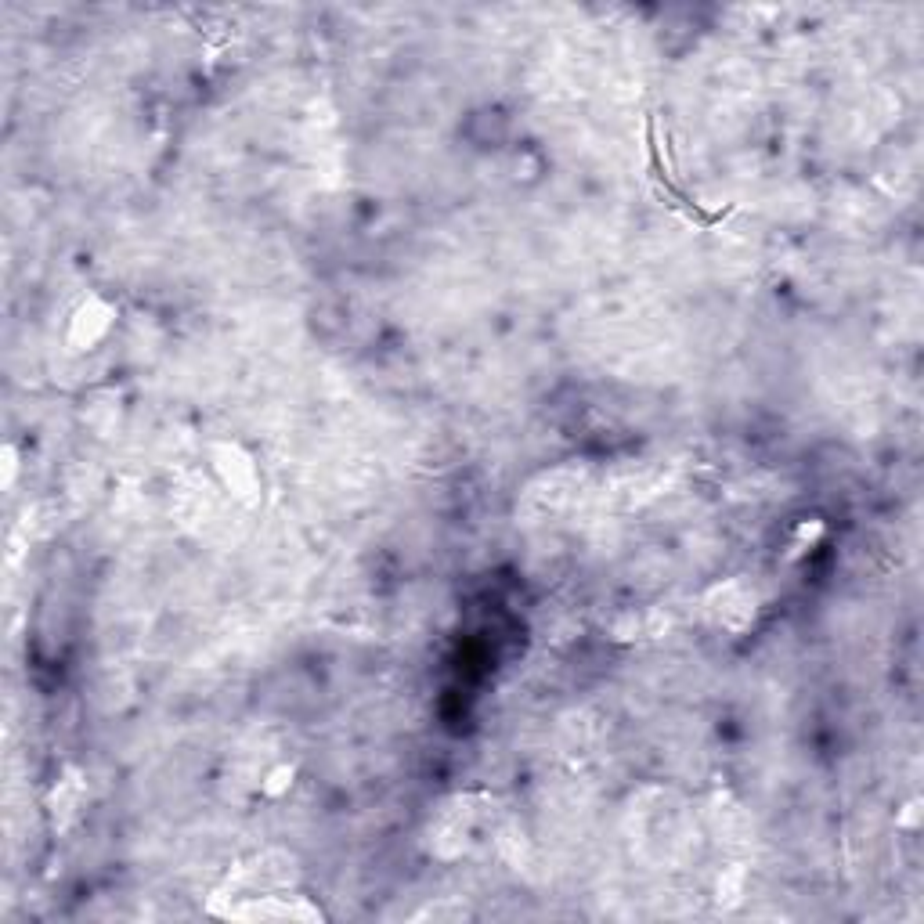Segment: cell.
<instances>
[{
    "label": "cell",
    "instance_id": "cell-1",
    "mask_svg": "<svg viewBox=\"0 0 924 924\" xmlns=\"http://www.w3.org/2000/svg\"><path fill=\"white\" fill-rule=\"evenodd\" d=\"M217 470L224 473V481H228V488L235 491V495H250L253 484H257V470H253V462L246 459V455L239 452V448H221V455H217Z\"/></svg>",
    "mask_w": 924,
    "mask_h": 924
},
{
    "label": "cell",
    "instance_id": "cell-2",
    "mask_svg": "<svg viewBox=\"0 0 924 924\" xmlns=\"http://www.w3.org/2000/svg\"><path fill=\"white\" fill-rule=\"evenodd\" d=\"M109 322H112V311L105 304H98V300H91V304L76 315V322H73V336H76V343H94V340H102V333L109 329Z\"/></svg>",
    "mask_w": 924,
    "mask_h": 924
}]
</instances>
